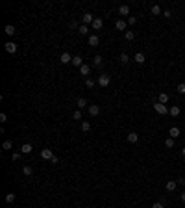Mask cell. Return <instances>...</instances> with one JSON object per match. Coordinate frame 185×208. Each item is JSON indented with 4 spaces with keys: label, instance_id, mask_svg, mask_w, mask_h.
Returning <instances> with one entry per match:
<instances>
[{
    "label": "cell",
    "instance_id": "obj_1",
    "mask_svg": "<svg viewBox=\"0 0 185 208\" xmlns=\"http://www.w3.org/2000/svg\"><path fill=\"white\" fill-rule=\"evenodd\" d=\"M109 82H111L109 74H100V76H98V85H100V88H108Z\"/></svg>",
    "mask_w": 185,
    "mask_h": 208
},
{
    "label": "cell",
    "instance_id": "obj_2",
    "mask_svg": "<svg viewBox=\"0 0 185 208\" xmlns=\"http://www.w3.org/2000/svg\"><path fill=\"white\" fill-rule=\"evenodd\" d=\"M154 110L159 113V115H167V113H168V108L165 104H161V102H156L154 104Z\"/></svg>",
    "mask_w": 185,
    "mask_h": 208
},
{
    "label": "cell",
    "instance_id": "obj_3",
    "mask_svg": "<svg viewBox=\"0 0 185 208\" xmlns=\"http://www.w3.org/2000/svg\"><path fill=\"white\" fill-rule=\"evenodd\" d=\"M41 158H43V160H48V162H50V160L54 158L52 149H43V151H41Z\"/></svg>",
    "mask_w": 185,
    "mask_h": 208
},
{
    "label": "cell",
    "instance_id": "obj_4",
    "mask_svg": "<svg viewBox=\"0 0 185 208\" xmlns=\"http://www.w3.org/2000/svg\"><path fill=\"white\" fill-rule=\"evenodd\" d=\"M4 48H6V52H9V54H15V52H17V45H15L13 41H7L6 45H4Z\"/></svg>",
    "mask_w": 185,
    "mask_h": 208
},
{
    "label": "cell",
    "instance_id": "obj_5",
    "mask_svg": "<svg viewBox=\"0 0 185 208\" xmlns=\"http://www.w3.org/2000/svg\"><path fill=\"white\" fill-rule=\"evenodd\" d=\"M81 21H83V24H93L94 17H93L91 13H83V15H81Z\"/></svg>",
    "mask_w": 185,
    "mask_h": 208
},
{
    "label": "cell",
    "instance_id": "obj_6",
    "mask_svg": "<svg viewBox=\"0 0 185 208\" xmlns=\"http://www.w3.org/2000/svg\"><path fill=\"white\" fill-rule=\"evenodd\" d=\"M59 61H61V63H72V58H70L69 52H63L59 56Z\"/></svg>",
    "mask_w": 185,
    "mask_h": 208
},
{
    "label": "cell",
    "instance_id": "obj_7",
    "mask_svg": "<svg viewBox=\"0 0 185 208\" xmlns=\"http://www.w3.org/2000/svg\"><path fill=\"white\" fill-rule=\"evenodd\" d=\"M91 26H93L94 30H100L102 26H104V21H102L100 17H94V21H93V24H91Z\"/></svg>",
    "mask_w": 185,
    "mask_h": 208
},
{
    "label": "cell",
    "instance_id": "obj_8",
    "mask_svg": "<svg viewBox=\"0 0 185 208\" xmlns=\"http://www.w3.org/2000/svg\"><path fill=\"white\" fill-rule=\"evenodd\" d=\"M87 43H89L91 46H98V43H100V37H98V35H89Z\"/></svg>",
    "mask_w": 185,
    "mask_h": 208
},
{
    "label": "cell",
    "instance_id": "obj_9",
    "mask_svg": "<svg viewBox=\"0 0 185 208\" xmlns=\"http://www.w3.org/2000/svg\"><path fill=\"white\" fill-rule=\"evenodd\" d=\"M168 134H170V138H172V139H176V138H180V134H182V132H180V128H178V127H172L170 130H168Z\"/></svg>",
    "mask_w": 185,
    "mask_h": 208
},
{
    "label": "cell",
    "instance_id": "obj_10",
    "mask_svg": "<svg viewBox=\"0 0 185 208\" xmlns=\"http://www.w3.org/2000/svg\"><path fill=\"white\" fill-rule=\"evenodd\" d=\"M89 113H91L93 117L98 115V113H100V106H98V104H91V106H89Z\"/></svg>",
    "mask_w": 185,
    "mask_h": 208
},
{
    "label": "cell",
    "instance_id": "obj_11",
    "mask_svg": "<svg viewBox=\"0 0 185 208\" xmlns=\"http://www.w3.org/2000/svg\"><path fill=\"white\" fill-rule=\"evenodd\" d=\"M133 60H135V61H137V63H139V65H143L146 58H144V54H143V52H137L135 56H133Z\"/></svg>",
    "mask_w": 185,
    "mask_h": 208
},
{
    "label": "cell",
    "instance_id": "obj_12",
    "mask_svg": "<svg viewBox=\"0 0 185 208\" xmlns=\"http://www.w3.org/2000/svg\"><path fill=\"white\" fill-rule=\"evenodd\" d=\"M72 65L81 67V65H83V58H81V56H72Z\"/></svg>",
    "mask_w": 185,
    "mask_h": 208
},
{
    "label": "cell",
    "instance_id": "obj_13",
    "mask_svg": "<svg viewBox=\"0 0 185 208\" xmlns=\"http://www.w3.org/2000/svg\"><path fill=\"white\" fill-rule=\"evenodd\" d=\"M80 73H81V74H83V76H85V78H87V74H89V73H91V65H87V63H83V65H81V67H80Z\"/></svg>",
    "mask_w": 185,
    "mask_h": 208
},
{
    "label": "cell",
    "instance_id": "obj_14",
    "mask_svg": "<svg viewBox=\"0 0 185 208\" xmlns=\"http://www.w3.org/2000/svg\"><path fill=\"white\" fill-rule=\"evenodd\" d=\"M31 151H33V147H31L30 143H24V145L21 147V152H22V154H30Z\"/></svg>",
    "mask_w": 185,
    "mask_h": 208
},
{
    "label": "cell",
    "instance_id": "obj_15",
    "mask_svg": "<svg viewBox=\"0 0 185 208\" xmlns=\"http://www.w3.org/2000/svg\"><path fill=\"white\" fill-rule=\"evenodd\" d=\"M126 26H128V22H126V21H117V22H115V28L120 30V32H124Z\"/></svg>",
    "mask_w": 185,
    "mask_h": 208
},
{
    "label": "cell",
    "instance_id": "obj_16",
    "mask_svg": "<svg viewBox=\"0 0 185 208\" xmlns=\"http://www.w3.org/2000/svg\"><path fill=\"white\" fill-rule=\"evenodd\" d=\"M119 13L124 15V17H130V6H126V4H124V6H120L119 7Z\"/></svg>",
    "mask_w": 185,
    "mask_h": 208
},
{
    "label": "cell",
    "instance_id": "obj_17",
    "mask_svg": "<svg viewBox=\"0 0 185 208\" xmlns=\"http://www.w3.org/2000/svg\"><path fill=\"white\" fill-rule=\"evenodd\" d=\"M93 65H94V67H102V65H104L102 56H94V58H93Z\"/></svg>",
    "mask_w": 185,
    "mask_h": 208
},
{
    "label": "cell",
    "instance_id": "obj_18",
    "mask_svg": "<svg viewBox=\"0 0 185 208\" xmlns=\"http://www.w3.org/2000/svg\"><path fill=\"white\" fill-rule=\"evenodd\" d=\"M176 188H178V182H176V180H168L167 182V191H174Z\"/></svg>",
    "mask_w": 185,
    "mask_h": 208
},
{
    "label": "cell",
    "instance_id": "obj_19",
    "mask_svg": "<svg viewBox=\"0 0 185 208\" xmlns=\"http://www.w3.org/2000/svg\"><path fill=\"white\" fill-rule=\"evenodd\" d=\"M4 32H6L7 35H15V32H17V30H15V26H13V24H6Z\"/></svg>",
    "mask_w": 185,
    "mask_h": 208
},
{
    "label": "cell",
    "instance_id": "obj_20",
    "mask_svg": "<svg viewBox=\"0 0 185 208\" xmlns=\"http://www.w3.org/2000/svg\"><path fill=\"white\" fill-rule=\"evenodd\" d=\"M180 112H182V110H180L178 106H172V108H168V113H170L172 117H178V115H180Z\"/></svg>",
    "mask_w": 185,
    "mask_h": 208
},
{
    "label": "cell",
    "instance_id": "obj_21",
    "mask_svg": "<svg viewBox=\"0 0 185 208\" xmlns=\"http://www.w3.org/2000/svg\"><path fill=\"white\" fill-rule=\"evenodd\" d=\"M76 106H78V110H83L85 106H87V100H85V99H81V97H80V99L76 100Z\"/></svg>",
    "mask_w": 185,
    "mask_h": 208
},
{
    "label": "cell",
    "instance_id": "obj_22",
    "mask_svg": "<svg viewBox=\"0 0 185 208\" xmlns=\"http://www.w3.org/2000/svg\"><path fill=\"white\" fill-rule=\"evenodd\" d=\"M137 139H139V136H137L135 132H130L128 134V141L130 143H137Z\"/></svg>",
    "mask_w": 185,
    "mask_h": 208
},
{
    "label": "cell",
    "instance_id": "obj_23",
    "mask_svg": "<svg viewBox=\"0 0 185 208\" xmlns=\"http://www.w3.org/2000/svg\"><path fill=\"white\" fill-rule=\"evenodd\" d=\"M157 102L167 104V102H168V95H167V93H159V100H157Z\"/></svg>",
    "mask_w": 185,
    "mask_h": 208
},
{
    "label": "cell",
    "instance_id": "obj_24",
    "mask_svg": "<svg viewBox=\"0 0 185 208\" xmlns=\"http://www.w3.org/2000/svg\"><path fill=\"white\" fill-rule=\"evenodd\" d=\"M2 149H4V151H11V149H13V143H11L9 139H6V141L2 143Z\"/></svg>",
    "mask_w": 185,
    "mask_h": 208
},
{
    "label": "cell",
    "instance_id": "obj_25",
    "mask_svg": "<svg viewBox=\"0 0 185 208\" xmlns=\"http://www.w3.org/2000/svg\"><path fill=\"white\" fill-rule=\"evenodd\" d=\"M78 32H80L81 35H87V34H89V26H87V24H81L80 28H78Z\"/></svg>",
    "mask_w": 185,
    "mask_h": 208
},
{
    "label": "cell",
    "instance_id": "obj_26",
    "mask_svg": "<svg viewBox=\"0 0 185 208\" xmlns=\"http://www.w3.org/2000/svg\"><path fill=\"white\" fill-rule=\"evenodd\" d=\"M81 130L83 132H91V123H89V121H83V123H81Z\"/></svg>",
    "mask_w": 185,
    "mask_h": 208
},
{
    "label": "cell",
    "instance_id": "obj_27",
    "mask_svg": "<svg viewBox=\"0 0 185 208\" xmlns=\"http://www.w3.org/2000/svg\"><path fill=\"white\" fill-rule=\"evenodd\" d=\"M124 37L128 39V41H133V37H135V34H133L132 30H126V32H124Z\"/></svg>",
    "mask_w": 185,
    "mask_h": 208
},
{
    "label": "cell",
    "instance_id": "obj_28",
    "mask_svg": "<svg viewBox=\"0 0 185 208\" xmlns=\"http://www.w3.org/2000/svg\"><path fill=\"white\" fill-rule=\"evenodd\" d=\"M22 173H24L26 176H31V173H33V169H31L30 166H24V167H22Z\"/></svg>",
    "mask_w": 185,
    "mask_h": 208
},
{
    "label": "cell",
    "instance_id": "obj_29",
    "mask_svg": "<svg viewBox=\"0 0 185 208\" xmlns=\"http://www.w3.org/2000/svg\"><path fill=\"white\" fill-rule=\"evenodd\" d=\"M119 60H120V63H128V61H130V56H128L126 52H122V54H120V58H119Z\"/></svg>",
    "mask_w": 185,
    "mask_h": 208
},
{
    "label": "cell",
    "instance_id": "obj_30",
    "mask_svg": "<svg viewBox=\"0 0 185 208\" xmlns=\"http://www.w3.org/2000/svg\"><path fill=\"white\" fill-rule=\"evenodd\" d=\"M13 201H15V193H6V203L7 205H11Z\"/></svg>",
    "mask_w": 185,
    "mask_h": 208
},
{
    "label": "cell",
    "instance_id": "obj_31",
    "mask_svg": "<svg viewBox=\"0 0 185 208\" xmlns=\"http://www.w3.org/2000/svg\"><path fill=\"white\" fill-rule=\"evenodd\" d=\"M152 13H154V15H161L163 11H161V7H159V6L156 4V6H152Z\"/></svg>",
    "mask_w": 185,
    "mask_h": 208
},
{
    "label": "cell",
    "instance_id": "obj_32",
    "mask_svg": "<svg viewBox=\"0 0 185 208\" xmlns=\"http://www.w3.org/2000/svg\"><path fill=\"white\" fill-rule=\"evenodd\" d=\"M165 147H167V149H172V147H174V139L168 138L167 141H165Z\"/></svg>",
    "mask_w": 185,
    "mask_h": 208
},
{
    "label": "cell",
    "instance_id": "obj_33",
    "mask_svg": "<svg viewBox=\"0 0 185 208\" xmlns=\"http://www.w3.org/2000/svg\"><path fill=\"white\" fill-rule=\"evenodd\" d=\"M72 119H76V121H80V119H81V110H76V112L72 113Z\"/></svg>",
    "mask_w": 185,
    "mask_h": 208
},
{
    "label": "cell",
    "instance_id": "obj_34",
    "mask_svg": "<svg viewBox=\"0 0 185 208\" xmlns=\"http://www.w3.org/2000/svg\"><path fill=\"white\" fill-rule=\"evenodd\" d=\"M178 93L185 95V84H183V82H182V84H178Z\"/></svg>",
    "mask_w": 185,
    "mask_h": 208
},
{
    "label": "cell",
    "instance_id": "obj_35",
    "mask_svg": "<svg viewBox=\"0 0 185 208\" xmlns=\"http://www.w3.org/2000/svg\"><path fill=\"white\" fill-rule=\"evenodd\" d=\"M126 22H128L130 26H133V24H135V22H137V19H135V17H132V15H130V17H128V21H126Z\"/></svg>",
    "mask_w": 185,
    "mask_h": 208
},
{
    "label": "cell",
    "instance_id": "obj_36",
    "mask_svg": "<svg viewBox=\"0 0 185 208\" xmlns=\"http://www.w3.org/2000/svg\"><path fill=\"white\" fill-rule=\"evenodd\" d=\"M85 85H87V88H93V85H94V80H93V78H85Z\"/></svg>",
    "mask_w": 185,
    "mask_h": 208
},
{
    "label": "cell",
    "instance_id": "obj_37",
    "mask_svg": "<svg viewBox=\"0 0 185 208\" xmlns=\"http://www.w3.org/2000/svg\"><path fill=\"white\" fill-rule=\"evenodd\" d=\"M69 26H70V30H78V28H80L76 21H70V24H69Z\"/></svg>",
    "mask_w": 185,
    "mask_h": 208
},
{
    "label": "cell",
    "instance_id": "obj_38",
    "mask_svg": "<svg viewBox=\"0 0 185 208\" xmlns=\"http://www.w3.org/2000/svg\"><path fill=\"white\" fill-rule=\"evenodd\" d=\"M152 208H165V206H163V203H154Z\"/></svg>",
    "mask_w": 185,
    "mask_h": 208
},
{
    "label": "cell",
    "instance_id": "obj_39",
    "mask_svg": "<svg viewBox=\"0 0 185 208\" xmlns=\"http://www.w3.org/2000/svg\"><path fill=\"white\" fill-rule=\"evenodd\" d=\"M50 164H54V166H56V164H59V158H57V156H54V158L50 160Z\"/></svg>",
    "mask_w": 185,
    "mask_h": 208
},
{
    "label": "cell",
    "instance_id": "obj_40",
    "mask_svg": "<svg viewBox=\"0 0 185 208\" xmlns=\"http://www.w3.org/2000/svg\"><path fill=\"white\" fill-rule=\"evenodd\" d=\"M0 121H2V123H6V121H7V117H6V113H0Z\"/></svg>",
    "mask_w": 185,
    "mask_h": 208
},
{
    "label": "cell",
    "instance_id": "obj_41",
    "mask_svg": "<svg viewBox=\"0 0 185 208\" xmlns=\"http://www.w3.org/2000/svg\"><path fill=\"white\" fill-rule=\"evenodd\" d=\"M21 158V152H13V160H19Z\"/></svg>",
    "mask_w": 185,
    "mask_h": 208
},
{
    "label": "cell",
    "instance_id": "obj_42",
    "mask_svg": "<svg viewBox=\"0 0 185 208\" xmlns=\"http://www.w3.org/2000/svg\"><path fill=\"white\" fill-rule=\"evenodd\" d=\"M170 15H172V13H170V11H168V9H167V11H163V17H167V19H168V17H170Z\"/></svg>",
    "mask_w": 185,
    "mask_h": 208
},
{
    "label": "cell",
    "instance_id": "obj_43",
    "mask_svg": "<svg viewBox=\"0 0 185 208\" xmlns=\"http://www.w3.org/2000/svg\"><path fill=\"white\" fill-rule=\"evenodd\" d=\"M182 201H183V203H185V190H183V191H182Z\"/></svg>",
    "mask_w": 185,
    "mask_h": 208
},
{
    "label": "cell",
    "instance_id": "obj_44",
    "mask_svg": "<svg viewBox=\"0 0 185 208\" xmlns=\"http://www.w3.org/2000/svg\"><path fill=\"white\" fill-rule=\"evenodd\" d=\"M182 154H183V156H185V147H183V149H182Z\"/></svg>",
    "mask_w": 185,
    "mask_h": 208
}]
</instances>
